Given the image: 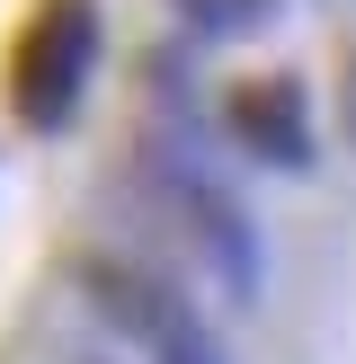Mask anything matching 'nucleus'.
<instances>
[{
	"mask_svg": "<svg viewBox=\"0 0 356 364\" xmlns=\"http://www.w3.org/2000/svg\"><path fill=\"white\" fill-rule=\"evenodd\" d=\"M63 276H71V294L89 302V320H107L142 364H231L223 329H214L169 276H152L142 258H125V249H80Z\"/></svg>",
	"mask_w": 356,
	"mask_h": 364,
	"instance_id": "f257e3e1",
	"label": "nucleus"
},
{
	"mask_svg": "<svg viewBox=\"0 0 356 364\" xmlns=\"http://www.w3.org/2000/svg\"><path fill=\"white\" fill-rule=\"evenodd\" d=\"M98 53H107V18L98 0H27V27L9 45V116L18 134L53 142L80 124L89 80H98Z\"/></svg>",
	"mask_w": 356,
	"mask_h": 364,
	"instance_id": "f03ea898",
	"label": "nucleus"
},
{
	"mask_svg": "<svg viewBox=\"0 0 356 364\" xmlns=\"http://www.w3.org/2000/svg\"><path fill=\"white\" fill-rule=\"evenodd\" d=\"M152 187H160V205H169V223L187 231L205 284L231 302V311H258V294H267V240H258V213L241 205V187L214 178L196 151H152Z\"/></svg>",
	"mask_w": 356,
	"mask_h": 364,
	"instance_id": "7ed1b4c3",
	"label": "nucleus"
},
{
	"mask_svg": "<svg viewBox=\"0 0 356 364\" xmlns=\"http://www.w3.org/2000/svg\"><path fill=\"white\" fill-rule=\"evenodd\" d=\"M223 124H231V142H241L249 160H267V169H285V178H303V169L320 160V116H312V89H303L294 71L231 80Z\"/></svg>",
	"mask_w": 356,
	"mask_h": 364,
	"instance_id": "20e7f679",
	"label": "nucleus"
},
{
	"mask_svg": "<svg viewBox=\"0 0 356 364\" xmlns=\"http://www.w3.org/2000/svg\"><path fill=\"white\" fill-rule=\"evenodd\" d=\"M178 9H187L196 36H214V45H223V36H258V27H276L285 0H178Z\"/></svg>",
	"mask_w": 356,
	"mask_h": 364,
	"instance_id": "39448f33",
	"label": "nucleus"
},
{
	"mask_svg": "<svg viewBox=\"0 0 356 364\" xmlns=\"http://www.w3.org/2000/svg\"><path fill=\"white\" fill-rule=\"evenodd\" d=\"M338 134L356 142V45H347V63H338Z\"/></svg>",
	"mask_w": 356,
	"mask_h": 364,
	"instance_id": "423d86ee",
	"label": "nucleus"
},
{
	"mask_svg": "<svg viewBox=\"0 0 356 364\" xmlns=\"http://www.w3.org/2000/svg\"><path fill=\"white\" fill-rule=\"evenodd\" d=\"M71 364H107V355H71Z\"/></svg>",
	"mask_w": 356,
	"mask_h": 364,
	"instance_id": "0eeeda50",
	"label": "nucleus"
}]
</instances>
